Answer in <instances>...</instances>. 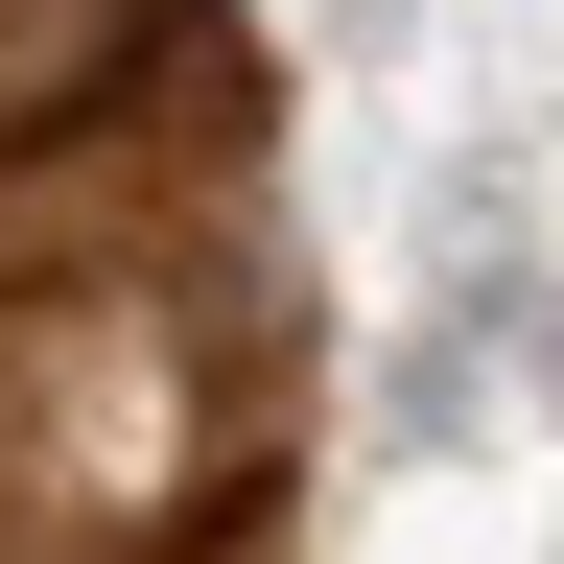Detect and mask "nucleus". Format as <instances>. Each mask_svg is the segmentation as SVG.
<instances>
[{"instance_id": "obj_1", "label": "nucleus", "mask_w": 564, "mask_h": 564, "mask_svg": "<svg viewBox=\"0 0 564 564\" xmlns=\"http://www.w3.org/2000/svg\"><path fill=\"white\" fill-rule=\"evenodd\" d=\"M165 24H188V0H165ZM95 95H118V0H0V141H70Z\"/></svg>"}, {"instance_id": "obj_2", "label": "nucleus", "mask_w": 564, "mask_h": 564, "mask_svg": "<svg viewBox=\"0 0 564 564\" xmlns=\"http://www.w3.org/2000/svg\"><path fill=\"white\" fill-rule=\"evenodd\" d=\"M188 564H282V518H259V494H236V518H212V541H188Z\"/></svg>"}]
</instances>
